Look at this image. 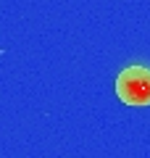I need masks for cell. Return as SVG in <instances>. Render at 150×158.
Returning a JSON list of instances; mask_svg holds the SVG:
<instances>
[{
	"label": "cell",
	"mask_w": 150,
	"mask_h": 158,
	"mask_svg": "<svg viewBox=\"0 0 150 158\" xmlns=\"http://www.w3.org/2000/svg\"><path fill=\"white\" fill-rule=\"evenodd\" d=\"M116 95L127 106H150V69L129 66L116 77Z\"/></svg>",
	"instance_id": "6da1fadb"
}]
</instances>
